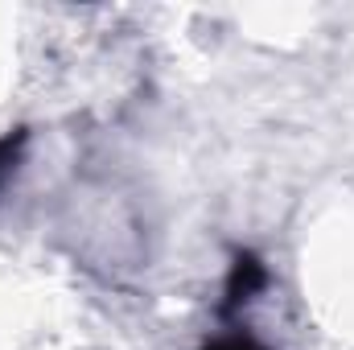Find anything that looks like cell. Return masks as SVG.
<instances>
[{
	"label": "cell",
	"instance_id": "6da1fadb",
	"mask_svg": "<svg viewBox=\"0 0 354 350\" xmlns=\"http://www.w3.org/2000/svg\"><path fill=\"white\" fill-rule=\"evenodd\" d=\"M268 284V268L256 252L239 248L235 260H231V272H227V284H223V301H218V317H235L243 305H252L260 297V288Z\"/></svg>",
	"mask_w": 354,
	"mask_h": 350
},
{
	"label": "cell",
	"instance_id": "7a4b0ae2",
	"mask_svg": "<svg viewBox=\"0 0 354 350\" xmlns=\"http://www.w3.org/2000/svg\"><path fill=\"white\" fill-rule=\"evenodd\" d=\"M25 140H29V132H25V128H17V132L0 136V190H4V181H8V177L17 174L21 153H25Z\"/></svg>",
	"mask_w": 354,
	"mask_h": 350
},
{
	"label": "cell",
	"instance_id": "3957f363",
	"mask_svg": "<svg viewBox=\"0 0 354 350\" xmlns=\"http://www.w3.org/2000/svg\"><path fill=\"white\" fill-rule=\"evenodd\" d=\"M202 350H268V347H264V342H256L252 334H243V330H231V334L210 338Z\"/></svg>",
	"mask_w": 354,
	"mask_h": 350
}]
</instances>
